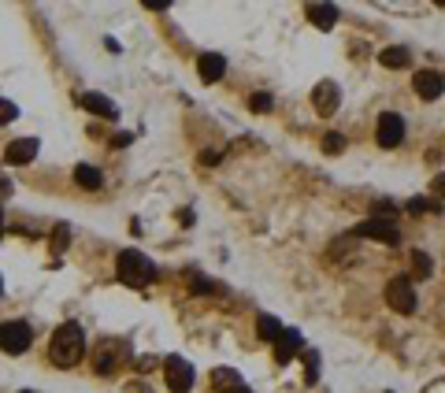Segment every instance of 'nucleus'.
<instances>
[{"instance_id":"4468645a","label":"nucleus","mask_w":445,"mask_h":393,"mask_svg":"<svg viewBox=\"0 0 445 393\" xmlns=\"http://www.w3.org/2000/svg\"><path fill=\"white\" fill-rule=\"evenodd\" d=\"M378 63H383V67H389V71H405L408 63H412V52L401 49V45H389V49L378 52Z\"/></svg>"},{"instance_id":"aec40b11","label":"nucleus","mask_w":445,"mask_h":393,"mask_svg":"<svg viewBox=\"0 0 445 393\" xmlns=\"http://www.w3.org/2000/svg\"><path fill=\"white\" fill-rule=\"evenodd\" d=\"M323 152H326V156H338V152H345V138H341V134H323Z\"/></svg>"},{"instance_id":"393cba45","label":"nucleus","mask_w":445,"mask_h":393,"mask_svg":"<svg viewBox=\"0 0 445 393\" xmlns=\"http://www.w3.org/2000/svg\"><path fill=\"white\" fill-rule=\"evenodd\" d=\"M431 189H434V197H442V200H445V171H438V175H434Z\"/></svg>"},{"instance_id":"423d86ee","label":"nucleus","mask_w":445,"mask_h":393,"mask_svg":"<svg viewBox=\"0 0 445 393\" xmlns=\"http://www.w3.org/2000/svg\"><path fill=\"white\" fill-rule=\"evenodd\" d=\"M163 379H167L171 393H189L193 390V364H186L182 356H167L163 360Z\"/></svg>"},{"instance_id":"cd10ccee","label":"nucleus","mask_w":445,"mask_h":393,"mask_svg":"<svg viewBox=\"0 0 445 393\" xmlns=\"http://www.w3.org/2000/svg\"><path fill=\"white\" fill-rule=\"evenodd\" d=\"M0 234H4V212H0Z\"/></svg>"},{"instance_id":"dca6fc26","label":"nucleus","mask_w":445,"mask_h":393,"mask_svg":"<svg viewBox=\"0 0 445 393\" xmlns=\"http://www.w3.org/2000/svg\"><path fill=\"white\" fill-rule=\"evenodd\" d=\"M75 182H78L82 189H101L104 175L93 167V163H78V167H75Z\"/></svg>"},{"instance_id":"a878e982","label":"nucleus","mask_w":445,"mask_h":393,"mask_svg":"<svg viewBox=\"0 0 445 393\" xmlns=\"http://www.w3.org/2000/svg\"><path fill=\"white\" fill-rule=\"evenodd\" d=\"M375 212H378V215H389V212H394V204H389V200H378Z\"/></svg>"},{"instance_id":"412c9836","label":"nucleus","mask_w":445,"mask_h":393,"mask_svg":"<svg viewBox=\"0 0 445 393\" xmlns=\"http://www.w3.org/2000/svg\"><path fill=\"white\" fill-rule=\"evenodd\" d=\"M67 241H71V230H67V223H60L56 226V234H52V252H63V249H67Z\"/></svg>"},{"instance_id":"5701e85b","label":"nucleus","mask_w":445,"mask_h":393,"mask_svg":"<svg viewBox=\"0 0 445 393\" xmlns=\"http://www.w3.org/2000/svg\"><path fill=\"white\" fill-rule=\"evenodd\" d=\"M15 115H19V108H15L12 100H0V126H4V123H12Z\"/></svg>"},{"instance_id":"6e6552de","label":"nucleus","mask_w":445,"mask_h":393,"mask_svg":"<svg viewBox=\"0 0 445 393\" xmlns=\"http://www.w3.org/2000/svg\"><path fill=\"white\" fill-rule=\"evenodd\" d=\"M375 138L383 149H397L405 141V119L397 112H383L378 115V126H375Z\"/></svg>"},{"instance_id":"f257e3e1","label":"nucleus","mask_w":445,"mask_h":393,"mask_svg":"<svg viewBox=\"0 0 445 393\" xmlns=\"http://www.w3.org/2000/svg\"><path fill=\"white\" fill-rule=\"evenodd\" d=\"M86 356V334H82L78 323H60L52 331V342H49V360L56 368H75V364Z\"/></svg>"},{"instance_id":"0eeeda50","label":"nucleus","mask_w":445,"mask_h":393,"mask_svg":"<svg viewBox=\"0 0 445 393\" xmlns=\"http://www.w3.org/2000/svg\"><path fill=\"white\" fill-rule=\"evenodd\" d=\"M312 108L320 115H334L341 108V86L334 78H323V82H315V89H312Z\"/></svg>"},{"instance_id":"9d476101","label":"nucleus","mask_w":445,"mask_h":393,"mask_svg":"<svg viewBox=\"0 0 445 393\" xmlns=\"http://www.w3.org/2000/svg\"><path fill=\"white\" fill-rule=\"evenodd\" d=\"M197 75H201V82H219L226 75V60L219 52H201L197 56Z\"/></svg>"},{"instance_id":"a211bd4d","label":"nucleus","mask_w":445,"mask_h":393,"mask_svg":"<svg viewBox=\"0 0 445 393\" xmlns=\"http://www.w3.org/2000/svg\"><path fill=\"white\" fill-rule=\"evenodd\" d=\"M431 271H434L431 256H426L423 249H416L412 252V278H431Z\"/></svg>"},{"instance_id":"2eb2a0df","label":"nucleus","mask_w":445,"mask_h":393,"mask_svg":"<svg viewBox=\"0 0 445 393\" xmlns=\"http://www.w3.org/2000/svg\"><path fill=\"white\" fill-rule=\"evenodd\" d=\"M308 19L320 26V30H334V23H338V8H334V4H308Z\"/></svg>"},{"instance_id":"ddd939ff","label":"nucleus","mask_w":445,"mask_h":393,"mask_svg":"<svg viewBox=\"0 0 445 393\" xmlns=\"http://www.w3.org/2000/svg\"><path fill=\"white\" fill-rule=\"evenodd\" d=\"M297 353H304L301 349V334H297V331H282V337L275 342V360L278 364H289Z\"/></svg>"},{"instance_id":"f8f14e48","label":"nucleus","mask_w":445,"mask_h":393,"mask_svg":"<svg viewBox=\"0 0 445 393\" xmlns=\"http://www.w3.org/2000/svg\"><path fill=\"white\" fill-rule=\"evenodd\" d=\"M34 156H38V138H15L4 152L8 163H30Z\"/></svg>"},{"instance_id":"6ab92c4d","label":"nucleus","mask_w":445,"mask_h":393,"mask_svg":"<svg viewBox=\"0 0 445 393\" xmlns=\"http://www.w3.org/2000/svg\"><path fill=\"white\" fill-rule=\"evenodd\" d=\"M215 386H219V390H226V393H230V390H238V386H241L238 371H230V368H219V371H215Z\"/></svg>"},{"instance_id":"9b49d317","label":"nucleus","mask_w":445,"mask_h":393,"mask_svg":"<svg viewBox=\"0 0 445 393\" xmlns=\"http://www.w3.org/2000/svg\"><path fill=\"white\" fill-rule=\"evenodd\" d=\"M78 104L86 108L89 115H104V119H115V115H119V108H115L104 93H82V97H78Z\"/></svg>"},{"instance_id":"7ed1b4c3","label":"nucleus","mask_w":445,"mask_h":393,"mask_svg":"<svg viewBox=\"0 0 445 393\" xmlns=\"http://www.w3.org/2000/svg\"><path fill=\"white\" fill-rule=\"evenodd\" d=\"M30 342H34V331L23 323V319L0 323V349H4L8 356H23L26 349H30Z\"/></svg>"},{"instance_id":"f3484780","label":"nucleus","mask_w":445,"mask_h":393,"mask_svg":"<svg viewBox=\"0 0 445 393\" xmlns=\"http://www.w3.org/2000/svg\"><path fill=\"white\" fill-rule=\"evenodd\" d=\"M256 334L263 337V342H278V337H282V323H278L275 315H260L256 319Z\"/></svg>"},{"instance_id":"c85d7f7f","label":"nucleus","mask_w":445,"mask_h":393,"mask_svg":"<svg viewBox=\"0 0 445 393\" xmlns=\"http://www.w3.org/2000/svg\"><path fill=\"white\" fill-rule=\"evenodd\" d=\"M23 393H34V390H23Z\"/></svg>"},{"instance_id":"20e7f679","label":"nucleus","mask_w":445,"mask_h":393,"mask_svg":"<svg viewBox=\"0 0 445 393\" xmlns=\"http://www.w3.org/2000/svg\"><path fill=\"white\" fill-rule=\"evenodd\" d=\"M352 234H357V237H371V241H383V245H397V241H401V226H397L394 219H378V215L364 219Z\"/></svg>"},{"instance_id":"4be33fe9","label":"nucleus","mask_w":445,"mask_h":393,"mask_svg":"<svg viewBox=\"0 0 445 393\" xmlns=\"http://www.w3.org/2000/svg\"><path fill=\"white\" fill-rule=\"evenodd\" d=\"M249 108H252V112H271V93H252Z\"/></svg>"},{"instance_id":"1a4fd4ad","label":"nucleus","mask_w":445,"mask_h":393,"mask_svg":"<svg viewBox=\"0 0 445 393\" xmlns=\"http://www.w3.org/2000/svg\"><path fill=\"white\" fill-rule=\"evenodd\" d=\"M412 86H416V97H420V100H438V97H442V89H445V75H438L434 67L416 71Z\"/></svg>"},{"instance_id":"bb28decb","label":"nucleus","mask_w":445,"mask_h":393,"mask_svg":"<svg viewBox=\"0 0 445 393\" xmlns=\"http://www.w3.org/2000/svg\"><path fill=\"white\" fill-rule=\"evenodd\" d=\"M230 393H252L249 386H238V390H230Z\"/></svg>"},{"instance_id":"f03ea898","label":"nucleus","mask_w":445,"mask_h":393,"mask_svg":"<svg viewBox=\"0 0 445 393\" xmlns=\"http://www.w3.org/2000/svg\"><path fill=\"white\" fill-rule=\"evenodd\" d=\"M115 275H119L123 286H138L145 289L152 278H156V267H152V260L138 249H126L119 252V260H115Z\"/></svg>"},{"instance_id":"b1692460","label":"nucleus","mask_w":445,"mask_h":393,"mask_svg":"<svg viewBox=\"0 0 445 393\" xmlns=\"http://www.w3.org/2000/svg\"><path fill=\"white\" fill-rule=\"evenodd\" d=\"M408 212H412V215H423V212H431V200H426V197H416V200H408Z\"/></svg>"},{"instance_id":"39448f33","label":"nucleus","mask_w":445,"mask_h":393,"mask_svg":"<svg viewBox=\"0 0 445 393\" xmlns=\"http://www.w3.org/2000/svg\"><path fill=\"white\" fill-rule=\"evenodd\" d=\"M386 305L401 315H412L416 312V289H412V278H389L386 282Z\"/></svg>"}]
</instances>
